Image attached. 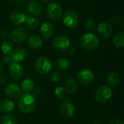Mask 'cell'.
Here are the masks:
<instances>
[{
    "instance_id": "cell-35",
    "label": "cell",
    "mask_w": 124,
    "mask_h": 124,
    "mask_svg": "<svg viewBox=\"0 0 124 124\" xmlns=\"http://www.w3.org/2000/svg\"><path fill=\"white\" fill-rule=\"evenodd\" d=\"M6 83V78L4 76L1 75L0 76V84L1 85H4Z\"/></svg>"
},
{
    "instance_id": "cell-14",
    "label": "cell",
    "mask_w": 124,
    "mask_h": 124,
    "mask_svg": "<svg viewBox=\"0 0 124 124\" xmlns=\"http://www.w3.org/2000/svg\"><path fill=\"white\" fill-rule=\"evenodd\" d=\"M4 92L10 98H17L21 94V89L17 84L11 83L5 86Z\"/></svg>"
},
{
    "instance_id": "cell-13",
    "label": "cell",
    "mask_w": 124,
    "mask_h": 124,
    "mask_svg": "<svg viewBox=\"0 0 124 124\" xmlns=\"http://www.w3.org/2000/svg\"><path fill=\"white\" fill-rule=\"evenodd\" d=\"M9 70L10 76L15 80L20 79L24 73L23 68L22 67L21 65H20L17 62H14L12 65H10Z\"/></svg>"
},
{
    "instance_id": "cell-10",
    "label": "cell",
    "mask_w": 124,
    "mask_h": 124,
    "mask_svg": "<svg viewBox=\"0 0 124 124\" xmlns=\"http://www.w3.org/2000/svg\"><path fill=\"white\" fill-rule=\"evenodd\" d=\"M77 78L80 83L84 85H88L92 83L94 79V74L92 70L85 68L82 69L77 73Z\"/></svg>"
},
{
    "instance_id": "cell-8",
    "label": "cell",
    "mask_w": 124,
    "mask_h": 124,
    "mask_svg": "<svg viewBox=\"0 0 124 124\" xmlns=\"http://www.w3.org/2000/svg\"><path fill=\"white\" fill-rule=\"evenodd\" d=\"M28 30L24 27H18L15 28L10 33V39L15 43H21L28 37Z\"/></svg>"
},
{
    "instance_id": "cell-32",
    "label": "cell",
    "mask_w": 124,
    "mask_h": 124,
    "mask_svg": "<svg viewBox=\"0 0 124 124\" xmlns=\"http://www.w3.org/2000/svg\"><path fill=\"white\" fill-rule=\"evenodd\" d=\"M110 22L113 23V24H115V25H118L121 22V18L119 16H112L111 18H110Z\"/></svg>"
},
{
    "instance_id": "cell-30",
    "label": "cell",
    "mask_w": 124,
    "mask_h": 124,
    "mask_svg": "<svg viewBox=\"0 0 124 124\" xmlns=\"http://www.w3.org/2000/svg\"><path fill=\"white\" fill-rule=\"evenodd\" d=\"M49 78H50L51 81H52L54 83H57L61 80V76L58 72L54 71V72H52L51 73Z\"/></svg>"
},
{
    "instance_id": "cell-20",
    "label": "cell",
    "mask_w": 124,
    "mask_h": 124,
    "mask_svg": "<svg viewBox=\"0 0 124 124\" xmlns=\"http://www.w3.org/2000/svg\"><path fill=\"white\" fill-rule=\"evenodd\" d=\"M64 89L65 90L66 92H68L70 94H73L74 93L77 89H78V84H77V82L76 81L75 79L72 78H68L65 83V85H64Z\"/></svg>"
},
{
    "instance_id": "cell-3",
    "label": "cell",
    "mask_w": 124,
    "mask_h": 124,
    "mask_svg": "<svg viewBox=\"0 0 124 124\" xmlns=\"http://www.w3.org/2000/svg\"><path fill=\"white\" fill-rule=\"evenodd\" d=\"M112 97V90L111 89L106 85H102L97 88L96 90L94 98L96 101L100 104L106 103Z\"/></svg>"
},
{
    "instance_id": "cell-19",
    "label": "cell",
    "mask_w": 124,
    "mask_h": 124,
    "mask_svg": "<svg viewBox=\"0 0 124 124\" xmlns=\"http://www.w3.org/2000/svg\"><path fill=\"white\" fill-rule=\"evenodd\" d=\"M14 107V102L9 99L4 98L0 100V110L4 113H7L12 111Z\"/></svg>"
},
{
    "instance_id": "cell-2",
    "label": "cell",
    "mask_w": 124,
    "mask_h": 124,
    "mask_svg": "<svg viewBox=\"0 0 124 124\" xmlns=\"http://www.w3.org/2000/svg\"><path fill=\"white\" fill-rule=\"evenodd\" d=\"M80 43L81 46L87 51H94L97 49L100 44L99 39L93 33H87L84 34L81 39Z\"/></svg>"
},
{
    "instance_id": "cell-7",
    "label": "cell",
    "mask_w": 124,
    "mask_h": 124,
    "mask_svg": "<svg viewBox=\"0 0 124 124\" xmlns=\"http://www.w3.org/2000/svg\"><path fill=\"white\" fill-rule=\"evenodd\" d=\"M46 12L47 16L50 19L58 20L62 16V8L59 4L56 2H52L49 4V5L47 6Z\"/></svg>"
},
{
    "instance_id": "cell-22",
    "label": "cell",
    "mask_w": 124,
    "mask_h": 124,
    "mask_svg": "<svg viewBox=\"0 0 124 124\" xmlns=\"http://www.w3.org/2000/svg\"><path fill=\"white\" fill-rule=\"evenodd\" d=\"M20 89L25 93H29L32 92L34 89V82L32 79L26 78H25L20 84Z\"/></svg>"
},
{
    "instance_id": "cell-6",
    "label": "cell",
    "mask_w": 124,
    "mask_h": 124,
    "mask_svg": "<svg viewBox=\"0 0 124 124\" xmlns=\"http://www.w3.org/2000/svg\"><path fill=\"white\" fill-rule=\"evenodd\" d=\"M60 111L63 116L70 118L75 115L76 108L69 99H66L60 103Z\"/></svg>"
},
{
    "instance_id": "cell-29",
    "label": "cell",
    "mask_w": 124,
    "mask_h": 124,
    "mask_svg": "<svg viewBox=\"0 0 124 124\" xmlns=\"http://www.w3.org/2000/svg\"><path fill=\"white\" fill-rule=\"evenodd\" d=\"M84 27L87 31H93L96 28V22L92 19H89L85 22Z\"/></svg>"
},
{
    "instance_id": "cell-17",
    "label": "cell",
    "mask_w": 124,
    "mask_h": 124,
    "mask_svg": "<svg viewBox=\"0 0 124 124\" xmlns=\"http://www.w3.org/2000/svg\"><path fill=\"white\" fill-rule=\"evenodd\" d=\"M28 11L33 15H39L43 12L44 7L41 3L37 1H31L27 7Z\"/></svg>"
},
{
    "instance_id": "cell-5",
    "label": "cell",
    "mask_w": 124,
    "mask_h": 124,
    "mask_svg": "<svg viewBox=\"0 0 124 124\" xmlns=\"http://www.w3.org/2000/svg\"><path fill=\"white\" fill-rule=\"evenodd\" d=\"M62 21L64 25L68 28H75L79 21L78 16L73 10H67L62 16Z\"/></svg>"
},
{
    "instance_id": "cell-24",
    "label": "cell",
    "mask_w": 124,
    "mask_h": 124,
    "mask_svg": "<svg viewBox=\"0 0 124 124\" xmlns=\"http://www.w3.org/2000/svg\"><path fill=\"white\" fill-rule=\"evenodd\" d=\"M113 44L116 48H124V33H117L113 39Z\"/></svg>"
},
{
    "instance_id": "cell-37",
    "label": "cell",
    "mask_w": 124,
    "mask_h": 124,
    "mask_svg": "<svg viewBox=\"0 0 124 124\" xmlns=\"http://www.w3.org/2000/svg\"><path fill=\"white\" fill-rule=\"evenodd\" d=\"M41 3H44V4H46V3H49L51 0H39Z\"/></svg>"
},
{
    "instance_id": "cell-12",
    "label": "cell",
    "mask_w": 124,
    "mask_h": 124,
    "mask_svg": "<svg viewBox=\"0 0 124 124\" xmlns=\"http://www.w3.org/2000/svg\"><path fill=\"white\" fill-rule=\"evenodd\" d=\"M27 16H28V15H25L22 11L15 9V10H13L10 13L9 19L14 25H20V24H23V23H25Z\"/></svg>"
},
{
    "instance_id": "cell-31",
    "label": "cell",
    "mask_w": 124,
    "mask_h": 124,
    "mask_svg": "<svg viewBox=\"0 0 124 124\" xmlns=\"http://www.w3.org/2000/svg\"><path fill=\"white\" fill-rule=\"evenodd\" d=\"M3 61L7 65H12V63H14L11 54H5V56L3 57Z\"/></svg>"
},
{
    "instance_id": "cell-18",
    "label": "cell",
    "mask_w": 124,
    "mask_h": 124,
    "mask_svg": "<svg viewBox=\"0 0 124 124\" xmlns=\"http://www.w3.org/2000/svg\"><path fill=\"white\" fill-rule=\"evenodd\" d=\"M28 44L32 49H39L43 44V40L39 36L33 34L29 36L28 39Z\"/></svg>"
},
{
    "instance_id": "cell-21",
    "label": "cell",
    "mask_w": 124,
    "mask_h": 124,
    "mask_svg": "<svg viewBox=\"0 0 124 124\" xmlns=\"http://www.w3.org/2000/svg\"><path fill=\"white\" fill-rule=\"evenodd\" d=\"M107 81L113 87H116L119 85L121 78L120 76L118 73L116 72H111L108 74L107 77Z\"/></svg>"
},
{
    "instance_id": "cell-11",
    "label": "cell",
    "mask_w": 124,
    "mask_h": 124,
    "mask_svg": "<svg viewBox=\"0 0 124 124\" xmlns=\"http://www.w3.org/2000/svg\"><path fill=\"white\" fill-rule=\"evenodd\" d=\"M97 32L101 37L104 39L109 38L113 33V28L111 24L107 21L100 23L97 25Z\"/></svg>"
},
{
    "instance_id": "cell-33",
    "label": "cell",
    "mask_w": 124,
    "mask_h": 124,
    "mask_svg": "<svg viewBox=\"0 0 124 124\" xmlns=\"http://www.w3.org/2000/svg\"><path fill=\"white\" fill-rule=\"evenodd\" d=\"M40 94H41V90H40V89L39 88H36V91H34L33 94L32 96H33V97H38Z\"/></svg>"
},
{
    "instance_id": "cell-9",
    "label": "cell",
    "mask_w": 124,
    "mask_h": 124,
    "mask_svg": "<svg viewBox=\"0 0 124 124\" xmlns=\"http://www.w3.org/2000/svg\"><path fill=\"white\" fill-rule=\"evenodd\" d=\"M70 45V39L65 36H57L52 41V46L59 51H64L69 48Z\"/></svg>"
},
{
    "instance_id": "cell-25",
    "label": "cell",
    "mask_w": 124,
    "mask_h": 124,
    "mask_svg": "<svg viewBox=\"0 0 124 124\" xmlns=\"http://www.w3.org/2000/svg\"><path fill=\"white\" fill-rule=\"evenodd\" d=\"M25 23L27 28L31 30H35L39 26V20L36 18L33 17H31L29 15L27 16Z\"/></svg>"
},
{
    "instance_id": "cell-16",
    "label": "cell",
    "mask_w": 124,
    "mask_h": 124,
    "mask_svg": "<svg viewBox=\"0 0 124 124\" xmlns=\"http://www.w3.org/2000/svg\"><path fill=\"white\" fill-rule=\"evenodd\" d=\"M12 59L13 62H19L23 61L28 57V51L25 48L23 47H18L13 50L12 53L11 54Z\"/></svg>"
},
{
    "instance_id": "cell-38",
    "label": "cell",
    "mask_w": 124,
    "mask_h": 124,
    "mask_svg": "<svg viewBox=\"0 0 124 124\" xmlns=\"http://www.w3.org/2000/svg\"><path fill=\"white\" fill-rule=\"evenodd\" d=\"M2 70H3V66H2V64H1V62H0V73H1Z\"/></svg>"
},
{
    "instance_id": "cell-15",
    "label": "cell",
    "mask_w": 124,
    "mask_h": 124,
    "mask_svg": "<svg viewBox=\"0 0 124 124\" xmlns=\"http://www.w3.org/2000/svg\"><path fill=\"white\" fill-rule=\"evenodd\" d=\"M40 33L43 38L49 39L54 33V26L49 22H45L41 24L40 28Z\"/></svg>"
},
{
    "instance_id": "cell-36",
    "label": "cell",
    "mask_w": 124,
    "mask_h": 124,
    "mask_svg": "<svg viewBox=\"0 0 124 124\" xmlns=\"http://www.w3.org/2000/svg\"><path fill=\"white\" fill-rule=\"evenodd\" d=\"M75 52H76V49H75V48H74V47H72V48H70V50H69V53H70V54H73Z\"/></svg>"
},
{
    "instance_id": "cell-34",
    "label": "cell",
    "mask_w": 124,
    "mask_h": 124,
    "mask_svg": "<svg viewBox=\"0 0 124 124\" xmlns=\"http://www.w3.org/2000/svg\"><path fill=\"white\" fill-rule=\"evenodd\" d=\"M110 124H124V122L121 120H114L111 121Z\"/></svg>"
},
{
    "instance_id": "cell-28",
    "label": "cell",
    "mask_w": 124,
    "mask_h": 124,
    "mask_svg": "<svg viewBox=\"0 0 124 124\" xmlns=\"http://www.w3.org/2000/svg\"><path fill=\"white\" fill-rule=\"evenodd\" d=\"M54 94L57 98L61 99V100L65 98V97H66V92H65V89L61 86H58L55 89Z\"/></svg>"
},
{
    "instance_id": "cell-26",
    "label": "cell",
    "mask_w": 124,
    "mask_h": 124,
    "mask_svg": "<svg viewBox=\"0 0 124 124\" xmlns=\"http://www.w3.org/2000/svg\"><path fill=\"white\" fill-rule=\"evenodd\" d=\"M1 50L4 54H11L14 50L12 43H11L9 41H4L1 45Z\"/></svg>"
},
{
    "instance_id": "cell-39",
    "label": "cell",
    "mask_w": 124,
    "mask_h": 124,
    "mask_svg": "<svg viewBox=\"0 0 124 124\" xmlns=\"http://www.w3.org/2000/svg\"><path fill=\"white\" fill-rule=\"evenodd\" d=\"M100 124V123H94V124Z\"/></svg>"
},
{
    "instance_id": "cell-27",
    "label": "cell",
    "mask_w": 124,
    "mask_h": 124,
    "mask_svg": "<svg viewBox=\"0 0 124 124\" xmlns=\"http://www.w3.org/2000/svg\"><path fill=\"white\" fill-rule=\"evenodd\" d=\"M1 124H17V122L14 116L7 115L1 119Z\"/></svg>"
},
{
    "instance_id": "cell-40",
    "label": "cell",
    "mask_w": 124,
    "mask_h": 124,
    "mask_svg": "<svg viewBox=\"0 0 124 124\" xmlns=\"http://www.w3.org/2000/svg\"><path fill=\"white\" fill-rule=\"evenodd\" d=\"M10 1H15V0H10Z\"/></svg>"
},
{
    "instance_id": "cell-23",
    "label": "cell",
    "mask_w": 124,
    "mask_h": 124,
    "mask_svg": "<svg viewBox=\"0 0 124 124\" xmlns=\"http://www.w3.org/2000/svg\"><path fill=\"white\" fill-rule=\"evenodd\" d=\"M70 66L69 61L65 58H59L54 62V68L58 71H65Z\"/></svg>"
},
{
    "instance_id": "cell-4",
    "label": "cell",
    "mask_w": 124,
    "mask_h": 124,
    "mask_svg": "<svg viewBox=\"0 0 124 124\" xmlns=\"http://www.w3.org/2000/svg\"><path fill=\"white\" fill-rule=\"evenodd\" d=\"M36 70L40 74H47L52 68V63L51 60L45 57H39L34 64Z\"/></svg>"
},
{
    "instance_id": "cell-1",
    "label": "cell",
    "mask_w": 124,
    "mask_h": 124,
    "mask_svg": "<svg viewBox=\"0 0 124 124\" xmlns=\"http://www.w3.org/2000/svg\"><path fill=\"white\" fill-rule=\"evenodd\" d=\"M36 108V100L33 96L28 93L22 95L18 101V108L23 113L29 114L32 113Z\"/></svg>"
}]
</instances>
